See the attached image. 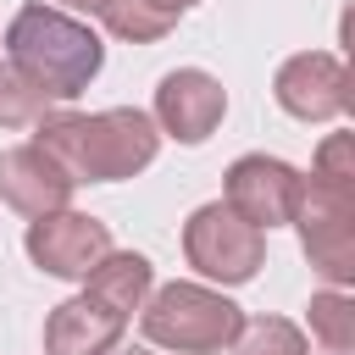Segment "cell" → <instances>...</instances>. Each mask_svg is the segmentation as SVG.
<instances>
[{
	"mask_svg": "<svg viewBox=\"0 0 355 355\" xmlns=\"http://www.w3.org/2000/svg\"><path fill=\"white\" fill-rule=\"evenodd\" d=\"M6 61H17L50 100H78L100 78L105 44L83 17L61 6H22L6 22Z\"/></svg>",
	"mask_w": 355,
	"mask_h": 355,
	"instance_id": "obj_2",
	"label": "cell"
},
{
	"mask_svg": "<svg viewBox=\"0 0 355 355\" xmlns=\"http://www.w3.org/2000/svg\"><path fill=\"white\" fill-rule=\"evenodd\" d=\"M61 6H67V11H89V17L100 11V0H61Z\"/></svg>",
	"mask_w": 355,
	"mask_h": 355,
	"instance_id": "obj_18",
	"label": "cell"
},
{
	"mask_svg": "<svg viewBox=\"0 0 355 355\" xmlns=\"http://www.w3.org/2000/svg\"><path fill=\"white\" fill-rule=\"evenodd\" d=\"M311 338L322 344V355H355V300L344 288H322L305 305Z\"/></svg>",
	"mask_w": 355,
	"mask_h": 355,
	"instance_id": "obj_14",
	"label": "cell"
},
{
	"mask_svg": "<svg viewBox=\"0 0 355 355\" xmlns=\"http://www.w3.org/2000/svg\"><path fill=\"white\" fill-rule=\"evenodd\" d=\"M300 244L311 272L327 288H349L355 283V183H327V178H300L294 194V216Z\"/></svg>",
	"mask_w": 355,
	"mask_h": 355,
	"instance_id": "obj_4",
	"label": "cell"
},
{
	"mask_svg": "<svg viewBox=\"0 0 355 355\" xmlns=\"http://www.w3.org/2000/svg\"><path fill=\"white\" fill-rule=\"evenodd\" d=\"M33 144H44L72 183H122L139 178L161 155V128L139 105H105V111H44L33 122Z\"/></svg>",
	"mask_w": 355,
	"mask_h": 355,
	"instance_id": "obj_1",
	"label": "cell"
},
{
	"mask_svg": "<svg viewBox=\"0 0 355 355\" xmlns=\"http://www.w3.org/2000/svg\"><path fill=\"white\" fill-rule=\"evenodd\" d=\"M200 0H100V28L122 44H155L178 28V17H189Z\"/></svg>",
	"mask_w": 355,
	"mask_h": 355,
	"instance_id": "obj_13",
	"label": "cell"
},
{
	"mask_svg": "<svg viewBox=\"0 0 355 355\" xmlns=\"http://www.w3.org/2000/svg\"><path fill=\"white\" fill-rule=\"evenodd\" d=\"M155 128L178 144H205L222 116H227V89L205 72V67H178L155 83V105H150Z\"/></svg>",
	"mask_w": 355,
	"mask_h": 355,
	"instance_id": "obj_8",
	"label": "cell"
},
{
	"mask_svg": "<svg viewBox=\"0 0 355 355\" xmlns=\"http://www.w3.org/2000/svg\"><path fill=\"white\" fill-rule=\"evenodd\" d=\"M22 244H28V261L44 277H61V283H83L105 261V250H116L111 244V227L100 216H89V211H72V205L33 216Z\"/></svg>",
	"mask_w": 355,
	"mask_h": 355,
	"instance_id": "obj_6",
	"label": "cell"
},
{
	"mask_svg": "<svg viewBox=\"0 0 355 355\" xmlns=\"http://www.w3.org/2000/svg\"><path fill=\"white\" fill-rule=\"evenodd\" d=\"M55 100L17 67V61H0V128H33Z\"/></svg>",
	"mask_w": 355,
	"mask_h": 355,
	"instance_id": "obj_16",
	"label": "cell"
},
{
	"mask_svg": "<svg viewBox=\"0 0 355 355\" xmlns=\"http://www.w3.org/2000/svg\"><path fill=\"white\" fill-rule=\"evenodd\" d=\"M111 355H150V349H139V344H116Z\"/></svg>",
	"mask_w": 355,
	"mask_h": 355,
	"instance_id": "obj_19",
	"label": "cell"
},
{
	"mask_svg": "<svg viewBox=\"0 0 355 355\" xmlns=\"http://www.w3.org/2000/svg\"><path fill=\"white\" fill-rule=\"evenodd\" d=\"M311 178H327V183H355V139H349V133H327V139L316 144Z\"/></svg>",
	"mask_w": 355,
	"mask_h": 355,
	"instance_id": "obj_17",
	"label": "cell"
},
{
	"mask_svg": "<svg viewBox=\"0 0 355 355\" xmlns=\"http://www.w3.org/2000/svg\"><path fill=\"white\" fill-rule=\"evenodd\" d=\"M300 178H305V172H294L283 155L255 150V155H239V161L222 172V200H227L244 222H255L261 233H272V227H283V222L294 216Z\"/></svg>",
	"mask_w": 355,
	"mask_h": 355,
	"instance_id": "obj_7",
	"label": "cell"
},
{
	"mask_svg": "<svg viewBox=\"0 0 355 355\" xmlns=\"http://www.w3.org/2000/svg\"><path fill=\"white\" fill-rule=\"evenodd\" d=\"M227 355H311V338L288 316H244Z\"/></svg>",
	"mask_w": 355,
	"mask_h": 355,
	"instance_id": "obj_15",
	"label": "cell"
},
{
	"mask_svg": "<svg viewBox=\"0 0 355 355\" xmlns=\"http://www.w3.org/2000/svg\"><path fill=\"white\" fill-rule=\"evenodd\" d=\"M72 172L44 150V144H11L0 150V200L17 211V216H44V211H61L72 205Z\"/></svg>",
	"mask_w": 355,
	"mask_h": 355,
	"instance_id": "obj_10",
	"label": "cell"
},
{
	"mask_svg": "<svg viewBox=\"0 0 355 355\" xmlns=\"http://www.w3.org/2000/svg\"><path fill=\"white\" fill-rule=\"evenodd\" d=\"M272 100L300 122H333L349 111V72L333 50H300L277 67Z\"/></svg>",
	"mask_w": 355,
	"mask_h": 355,
	"instance_id": "obj_9",
	"label": "cell"
},
{
	"mask_svg": "<svg viewBox=\"0 0 355 355\" xmlns=\"http://www.w3.org/2000/svg\"><path fill=\"white\" fill-rule=\"evenodd\" d=\"M244 311L205 283H161L144 294L139 305V333L144 344L166 349V355H216L233 344Z\"/></svg>",
	"mask_w": 355,
	"mask_h": 355,
	"instance_id": "obj_3",
	"label": "cell"
},
{
	"mask_svg": "<svg viewBox=\"0 0 355 355\" xmlns=\"http://www.w3.org/2000/svg\"><path fill=\"white\" fill-rule=\"evenodd\" d=\"M155 288V266L139 250H105V261L83 277V294H94L100 305H111L116 316L133 322V311L144 305V294Z\"/></svg>",
	"mask_w": 355,
	"mask_h": 355,
	"instance_id": "obj_12",
	"label": "cell"
},
{
	"mask_svg": "<svg viewBox=\"0 0 355 355\" xmlns=\"http://www.w3.org/2000/svg\"><path fill=\"white\" fill-rule=\"evenodd\" d=\"M183 255H189V266L200 277H211L222 288H239V283H250L266 266V233L255 222H244L227 200H211V205L189 211Z\"/></svg>",
	"mask_w": 355,
	"mask_h": 355,
	"instance_id": "obj_5",
	"label": "cell"
},
{
	"mask_svg": "<svg viewBox=\"0 0 355 355\" xmlns=\"http://www.w3.org/2000/svg\"><path fill=\"white\" fill-rule=\"evenodd\" d=\"M122 333H128V316H116L94 294H72L44 316V355H111Z\"/></svg>",
	"mask_w": 355,
	"mask_h": 355,
	"instance_id": "obj_11",
	"label": "cell"
}]
</instances>
